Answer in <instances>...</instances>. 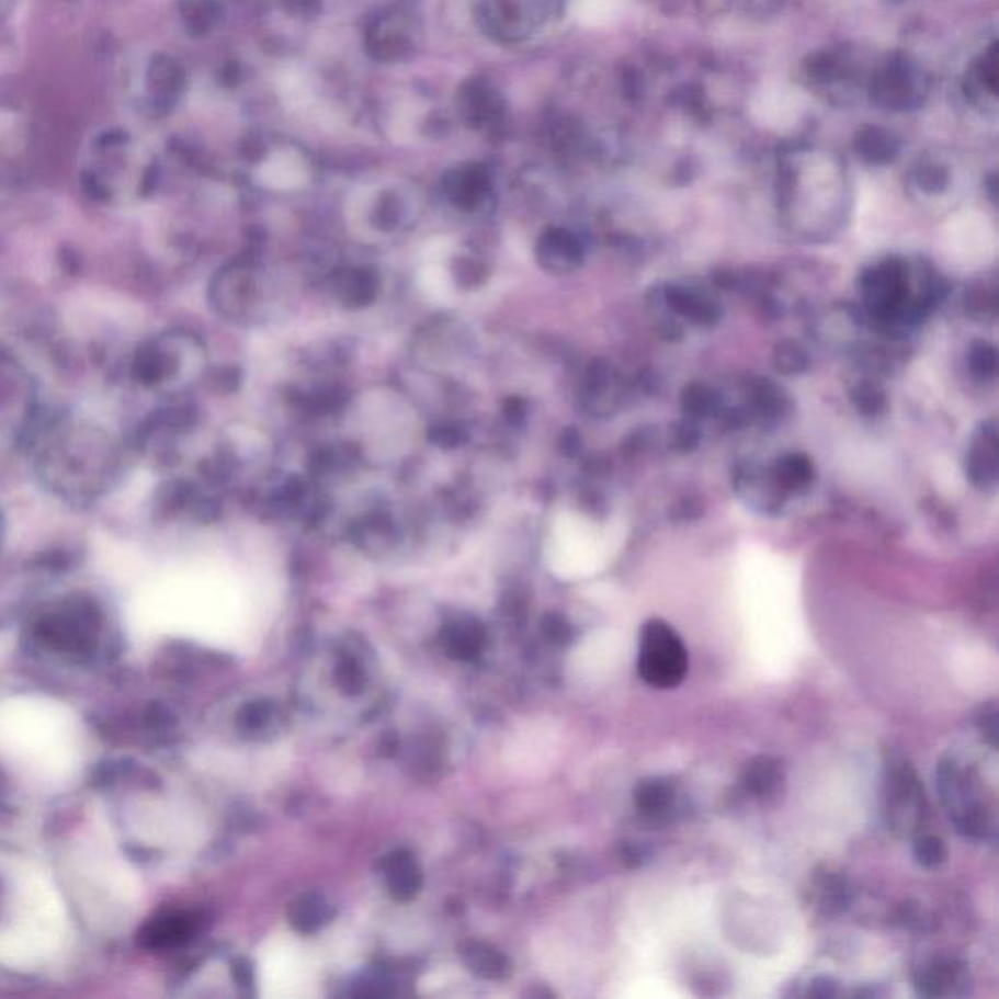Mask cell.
Instances as JSON below:
<instances>
[{"label": "cell", "mask_w": 999, "mask_h": 999, "mask_svg": "<svg viewBox=\"0 0 999 999\" xmlns=\"http://www.w3.org/2000/svg\"><path fill=\"white\" fill-rule=\"evenodd\" d=\"M699 440H701V434H699L697 422H693V420L685 418L683 422L673 428L672 447L678 453H690L691 450H695Z\"/></svg>", "instance_id": "d6986e66"}, {"label": "cell", "mask_w": 999, "mask_h": 999, "mask_svg": "<svg viewBox=\"0 0 999 999\" xmlns=\"http://www.w3.org/2000/svg\"><path fill=\"white\" fill-rule=\"evenodd\" d=\"M836 994H838V988L830 978H818L810 986V996H816V998H831Z\"/></svg>", "instance_id": "603a6c76"}, {"label": "cell", "mask_w": 999, "mask_h": 999, "mask_svg": "<svg viewBox=\"0 0 999 999\" xmlns=\"http://www.w3.org/2000/svg\"><path fill=\"white\" fill-rule=\"evenodd\" d=\"M673 785L666 779H645L635 788V806L646 818H662L672 808Z\"/></svg>", "instance_id": "ba28073f"}, {"label": "cell", "mask_w": 999, "mask_h": 999, "mask_svg": "<svg viewBox=\"0 0 999 999\" xmlns=\"http://www.w3.org/2000/svg\"><path fill=\"white\" fill-rule=\"evenodd\" d=\"M861 151L867 159L876 160V162L878 160H888L894 152L893 141L885 135H881V133L871 132L861 141Z\"/></svg>", "instance_id": "ffe728a7"}, {"label": "cell", "mask_w": 999, "mask_h": 999, "mask_svg": "<svg viewBox=\"0 0 999 999\" xmlns=\"http://www.w3.org/2000/svg\"><path fill=\"white\" fill-rule=\"evenodd\" d=\"M750 405L763 422H777L781 416L788 410V398L783 395V390L773 381L760 379L750 387Z\"/></svg>", "instance_id": "9c48e42d"}, {"label": "cell", "mask_w": 999, "mask_h": 999, "mask_svg": "<svg viewBox=\"0 0 999 999\" xmlns=\"http://www.w3.org/2000/svg\"><path fill=\"white\" fill-rule=\"evenodd\" d=\"M637 668L638 676L658 690H672L688 676L690 655L670 623L646 621L640 633Z\"/></svg>", "instance_id": "6da1fadb"}, {"label": "cell", "mask_w": 999, "mask_h": 999, "mask_svg": "<svg viewBox=\"0 0 999 999\" xmlns=\"http://www.w3.org/2000/svg\"><path fill=\"white\" fill-rule=\"evenodd\" d=\"M958 980H961L958 968L951 963H938L929 966L928 970L921 974L920 988L928 996H945L953 990V986Z\"/></svg>", "instance_id": "5bb4252c"}, {"label": "cell", "mask_w": 999, "mask_h": 999, "mask_svg": "<svg viewBox=\"0 0 999 999\" xmlns=\"http://www.w3.org/2000/svg\"><path fill=\"white\" fill-rule=\"evenodd\" d=\"M660 302L668 313L688 320L695 327H715L723 317V309L717 299H713L708 293L697 287L670 285L660 293Z\"/></svg>", "instance_id": "7a4b0ae2"}, {"label": "cell", "mask_w": 999, "mask_h": 999, "mask_svg": "<svg viewBox=\"0 0 999 999\" xmlns=\"http://www.w3.org/2000/svg\"><path fill=\"white\" fill-rule=\"evenodd\" d=\"M563 450H565L568 455H575L576 452H580V435L568 430L565 438H563Z\"/></svg>", "instance_id": "cb8c5ba5"}, {"label": "cell", "mask_w": 999, "mask_h": 999, "mask_svg": "<svg viewBox=\"0 0 999 999\" xmlns=\"http://www.w3.org/2000/svg\"><path fill=\"white\" fill-rule=\"evenodd\" d=\"M586 408L593 415H610L617 402V379L608 363H593L584 379Z\"/></svg>", "instance_id": "8992f818"}, {"label": "cell", "mask_w": 999, "mask_h": 999, "mask_svg": "<svg viewBox=\"0 0 999 999\" xmlns=\"http://www.w3.org/2000/svg\"><path fill=\"white\" fill-rule=\"evenodd\" d=\"M375 275L367 270H355V272H350L345 275L342 283H340V293H342V299H344L348 305L352 307H362V305H367L372 302L373 295H375Z\"/></svg>", "instance_id": "7c38bea8"}, {"label": "cell", "mask_w": 999, "mask_h": 999, "mask_svg": "<svg viewBox=\"0 0 999 999\" xmlns=\"http://www.w3.org/2000/svg\"><path fill=\"white\" fill-rule=\"evenodd\" d=\"M966 362H968V370H970L976 379H994L996 373H998V352H996V348L990 342H984V340L973 342L970 348H968Z\"/></svg>", "instance_id": "9a60e30c"}, {"label": "cell", "mask_w": 999, "mask_h": 999, "mask_svg": "<svg viewBox=\"0 0 999 999\" xmlns=\"http://www.w3.org/2000/svg\"><path fill=\"white\" fill-rule=\"evenodd\" d=\"M966 477L980 490H990L998 483V430L994 420L984 422L974 434L966 455Z\"/></svg>", "instance_id": "3957f363"}, {"label": "cell", "mask_w": 999, "mask_h": 999, "mask_svg": "<svg viewBox=\"0 0 999 999\" xmlns=\"http://www.w3.org/2000/svg\"><path fill=\"white\" fill-rule=\"evenodd\" d=\"M434 440L440 443V445L452 447V445H457V443L463 442L465 438H463V432H461L459 428H440V430L435 432Z\"/></svg>", "instance_id": "7402d4cb"}, {"label": "cell", "mask_w": 999, "mask_h": 999, "mask_svg": "<svg viewBox=\"0 0 999 999\" xmlns=\"http://www.w3.org/2000/svg\"><path fill=\"white\" fill-rule=\"evenodd\" d=\"M888 803H890L888 814L894 818V826L902 828L904 824V830H906L920 822L923 791H921L916 773L908 765L902 770L894 771Z\"/></svg>", "instance_id": "277c9868"}, {"label": "cell", "mask_w": 999, "mask_h": 999, "mask_svg": "<svg viewBox=\"0 0 999 999\" xmlns=\"http://www.w3.org/2000/svg\"><path fill=\"white\" fill-rule=\"evenodd\" d=\"M814 475H816V470H814L810 457H806L803 453H788L775 463V467L771 470V480L777 488L779 495H795L813 485Z\"/></svg>", "instance_id": "52a82bcc"}, {"label": "cell", "mask_w": 999, "mask_h": 999, "mask_svg": "<svg viewBox=\"0 0 999 999\" xmlns=\"http://www.w3.org/2000/svg\"><path fill=\"white\" fill-rule=\"evenodd\" d=\"M773 362L777 365V370L785 375H798V373L806 372L808 370V355H806L805 350L796 342H781V344L775 348V355H773Z\"/></svg>", "instance_id": "2e32d148"}, {"label": "cell", "mask_w": 999, "mask_h": 999, "mask_svg": "<svg viewBox=\"0 0 999 999\" xmlns=\"http://www.w3.org/2000/svg\"><path fill=\"white\" fill-rule=\"evenodd\" d=\"M718 408L717 390L711 389L705 383H691L681 395V410L688 420L699 422L703 418L715 415Z\"/></svg>", "instance_id": "8fae6325"}, {"label": "cell", "mask_w": 999, "mask_h": 999, "mask_svg": "<svg viewBox=\"0 0 999 999\" xmlns=\"http://www.w3.org/2000/svg\"><path fill=\"white\" fill-rule=\"evenodd\" d=\"M783 781V773L775 760L761 756L753 760L743 773V785L756 796H770L777 793Z\"/></svg>", "instance_id": "30bf717a"}, {"label": "cell", "mask_w": 999, "mask_h": 999, "mask_svg": "<svg viewBox=\"0 0 999 999\" xmlns=\"http://www.w3.org/2000/svg\"><path fill=\"white\" fill-rule=\"evenodd\" d=\"M305 167L302 159L293 152H280L268 160L262 169V177L268 178L272 184H292L302 180Z\"/></svg>", "instance_id": "4fadbf2b"}, {"label": "cell", "mask_w": 999, "mask_h": 999, "mask_svg": "<svg viewBox=\"0 0 999 999\" xmlns=\"http://www.w3.org/2000/svg\"><path fill=\"white\" fill-rule=\"evenodd\" d=\"M946 855L949 853H946L945 841L935 836H921L913 843V858L918 859V863L923 867L933 869L943 865Z\"/></svg>", "instance_id": "ac0fdd59"}, {"label": "cell", "mask_w": 999, "mask_h": 999, "mask_svg": "<svg viewBox=\"0 0 999 999\" xmlns=\"http://www.w3.org/2000/svg\"><path fill=\"white\" fill-rule=\"evenodd\" d=\"M537 258H540L541 265L548 272L568 274L582 264L584 248L575 235H570L566 230H555L541 240L540 247H537Z\"/></svg>", "instance_id": "5b68a950"}, {"label": "cell", "mask_w": 999, "mask_h": 999, "mask_svg": "<svg viewBox=\"0 0 999 999\" xmlns=\"http://www.w3.org/2000/svg\"><path fill=\"white\" fill-rule=\"evenodd\" d=\"M851 402L861 415L875 416L885 410L886 397L878 385L865 381V383H859L858 387L851 390Z\"/></svg>", "instance_id": "e0dca14e"}, {"label": "cell", "mask_w": 999, "mask_h": 999, "mask_svg": "<svg viewBox=\"0 0 999 999\" xmlns=\"http://www.w3.org/2000/svg\"><path fill=\"white\" fill-rule=\"evenodd\" d=\"M918 182L926 192L935 194L946 186V174L941 169H923L918 177Z\"/></svg>", "instance_id": "44dd1931"}]
</instances>
